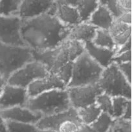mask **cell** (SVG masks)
I'll list each match as a JSON object with an SVG mask.
<instances>
[{
    "label": "cell",
    "mask_w": 132,
    "mask_h": 132,
    "mask_svg": "<svg viewBox=\"0 0 132 132\" xmlns=\"http://www.w3.org/2000/svg\"><path fill=\"white\" fill-rule=\"evenodd\" d=\"M77 132H95L89 125L82 124L80 126Z\"/></svg>",
    "instance_id": "cell-37"
},
{
    "label": "cell",
    "mask_w": 132,
    "mask_h": 132,
    "mask_svg": "<svg viewBox=\"0 0 132 132\" xmlns=\"http://www.w3.org/2000/svg\"><path fill=\"white\" fill-rule=\"evenodd\" d=\"M84 46L87 54L103 69L108 68L112 63V59L116 53L114 51L96 46L92 42L85 43Z\"/></svg>",
    "instance_id": "cell-15"
},
{
    "label": "cell",
    "mask_w": 132,
    "mask_h": 132,
    "mask_svg": "<svg viewBox=\"0 0 132 132\" xmlns=\"http://www.w3.org/2000/svg\"><path fill=\"white\" fill-rule=\"evenodd\" d=\"M114 123V119L108 114L101 113L96 120L89 125L95 132H108Z\"/></svg>",
    "instance_id": "cell-23"
},
{
    "label": "cell",
    "mask_w": 132,
    "mask_h": 132,
    "mask_svg": "<svg viewBox=\"0 0 132 132\" xmlns=\"http://www.w3.org/2000/svg\"><path fill=\"white\" fill-rule=\"evenodd\" d=\"M129 51H131V38L129 39L126 43H125L124 45H122L120 47H119L116 53H115V56L119 55V54L126 53V52Z\"/></svg>",
    "instance_id": "cell-33"
},
{
    "label": "cell",
    "mask_w": 132,
    "mask_h": 132,
    "mask_svg": "<svg viewBox=\"0 0 132 132\" xmlns=\"http://www.w3.org/2000/svg\"><path fill=\"white\" fill-rule=\"evenodd\" d=\"M69 5L75 7L78 11L81 22L86 23L89 21L92 14L97 9L99 5L96 0H64Z\"/></svg>",
    "instance_id": "cell-19"
},
{
    "label": "cell",
    "mask_w": 132,
    "mask_h": 132,
    "mask_svg": "<svg viewBox=\"0 0 132 132\" xmlns=\"http://www.w3.org/2000/svg\"><path fill=\"white\" fill-rule=\"evenodd\" d=\"M130 28H131V25L124 24L118 20H114L109 29V32L113 39L114 38L123 34Z\"/></svg>",
    "instance_id": "cell-29"
},
{
    "label": "cell",
    "mask_w": 132,
    "mask_h": 132,
    "mask_svg": "<svg viewBox=\"0 0 132 132\" xmlns=\"http://www.w3.org/2000/svg\"><path fill=\"white\" fill-rule=\"evenodd\" d=\"M131 100H128L122 96H117L112 98L113 104V117L115 119H121L124 114L128 102Z\"/></svg>",
    "instance_id": "cell-24"
},
{
    "label": "cell",
    "mask_w": 132,
    "mask_h": 132,
    "mask_svg": "<svg viewBox=\"0 0 132 132\" xmlns=\"http://www.w3.org/2000/svg\"><path fill=\"white\" fill-rule=\"evenodd\" d=\"M38 132H57L55 131L51 130V129H44V130H38Z\"/></svg>",
    "instance_id": "cell-40"
},
{
    "label": "cell",
    "mask_w": 132,
    "mask_h": 132,
    "mask_svg": "<svg viewBox=\"0 0 132 132\" xmlns=\"http://www.w3.org/2000/svg\"><path fill=\"white\" fill-rule=\"evenodd\" d=\"M71 107L78 110L93 104L98 95L103 93L97 84L66 88Z\"/></svg>",
    "instance_id": "cell-9"
},
{
    "label": "cell",
    "mask_w": 132,
    "mask_h": 132,
    "mask_svg": "<svg viewBox=\"0 0 132 132\" xmlns=\"http://www.w3.org/2000/svg\"><path fill=\"white\" fill-rule=\"evenodd\" d=\"M118 21L126 25H131V12H125L118 20Z\"/></svg>",
    "instance_id": "cell-36"
},
{
    "label": "cell",
    "mask_w": 132,
    "mask_h": 132,
    "mask_svg": "<svg viewBox=\"0 0 132 132\" xmlns=\"http://www.w3.org/2000/svg\"><path fill=\"white\" fill-rule=\"evenodd\" d=\"M84 51V44L67 39L53 50L42 53L32 51V53L34 60L41 62L49 74L56 75L67 87L71 78L73 63Z\"/></svg>",
    "instance_id": "cell-2"
},
{
    "label": "cell",
    "mask_w": 132,
    "mask_h": 132,
    "mask_svg": "<svg viewBox=\"0 0 132 132\" xmlns=\"http://www.w3.org/2000/svg\"><path fill=\"white\" fill-rule=\"evenodd\" d=\"M97 84L103 93L111 97L122 96L131 100V85L127 81L116 63L104 69Z\"/></svg>",
    "instance_id": "cell-6"
},
{
    "label": "cell",
    "mask_w": 132,
    "mask_h": 132,
    "mask_svg": "<svg viewBox=\"0 0 132 132\" xmlns=\"http://www.w3.org/2000/svg\"><path fill=\"white\" fill-rule=\"evenodd\" d=\"M77 114L82 124L91 125L97 119L102 113L96 103L84 108L77 110Z\"/></svg>",
    "instance_id": "cell-21"
},
{
    "label": "cell",
    "mask_w": 132,
    "mask_h": 132,
    "mask_svg": "<svg viewBox=\"0 0 132 132\" xmlns=\"http://www.w3.org/2000/svg\"><path fill=\"white\" fill-rule=\"evenodd\" d=\"M25 108L48 117L64 112L71 108L67 90L54 89L28 99Z\"/></svg>",
    "instance_id": "cell-3"
},
{
    "label": "cell",
    "mask_w": 132,
    "mask_h": 132,
    "mask_svg": "<svg viewBox=\"0 0 132 132\" xmlns=\"http://www.w3.org/2000/svg\"><path fill=\"white\" fill-rule=\"evenodd\" d=\"M32 60V50L28 47L12 46L0 43V75L6 81L14 73Z\"/></svg>",
    "instance_id": "cell-5"
},
{
    "label": "cell",
    "mask_w": 132,
    "mask_h": 132,
    "mask_svg": "<svg viewBox=\"0 0 132 132\" xmlns=\"http://www.w3.org/2000/svg\"><path fill=\"white\" fill-rule=\"evenodd\" d=\"M117 65L127 81L131 85V62L120 63Z\"/></svg>",
    "instance_id": "cell-31"
},
{
    "label": "cell",
    "mask_w": 132,
    "mask_h": 132,
    "mask_svg": "<svg viewBox=\"0 0 132 132\" xmlns=\"http://www.w3.org/2000/svg\"><path fill=\"white\" fill-rule=\"evenodd\" d=\"M120 7L126 12H131V0H118Z\"/></svg>",
    "instance_id": "cell-35"
},
{
    "label": "cell",
    "mask_w": 132,
    "mask_h": 132,
    "mask_svg": "<svg viewBox=\"0 0 132 132\" xmlns=\"http://www.w3.org/2000/svg\"><path fill=\"white\" fill-rule=\"evenodd\" d=\"M49 75V72L41 62L32 60L14 73L7 80V84L27 89L32 82L44 78Z\"/></svg>",
    "instance_id": "cell-7"
},
{
    "label": "cell",
    "mask_w": 132,
    "mask_h": 132,
    "mask_svg": "<svg viewBox=\"0 0 132 132\" xmlns=\"http://www.w3.org/2000/svg\"><path fill=\"white\" fill-rule=\"evenodd\" d=\"M72 27L61 22L56 16L44 14L22 21L21 35L28 47L42 53L53 50L68 39Z\"/></svg>",
    "instance_id": "cell-1"
},
{
    "label": "cell",
    "mask_w": 132,
    "mask_h": 132,
    "mask_svg": "<svg viewBox=\"0 0 132 132\" xmlns=\"http://www.w3.org/2000/svg\"><path fill=\"white\" fill-rule=\"evenodd\" d=\"M108 132H111V129H110V131H108Z\"/></svg>",
    "instance_id": "cell-41"
},
{
    "label": "cell",
    "mask_w": 132,
    "mask_h": 132,
    "mask_svg": "<svg viewBox=\"0 0 132 132\" xmlns=\"http://www.w3.org/2000/svg\"><path fill=\"white\" fill-rule=\"evenodd\" d=\"M7 132H38L35 125L26 123L5 120Z\"/></svg>",
    "instance_id": "cell-25"
},
{
    "label": "cell",
    "mask_w": 132,
    "mask_h": 132,
    "mask_svg": "<svg viewBox=\"0 0 132 132\" xmlns=\"http://www.w3.org/2000/svg\"><path fill=\"white\" fill-rule=\"evenodd\" d=\"M0 117L5 120L26 123L36 125L42 118V115L38 113L30 111L25 107H16L0 111Z\"/></svg>",
    "instance_id": "cell-13"
},
{
    "label": "cell",
    "mask_w": 132,
    "mask_h": 132,
    "mask_svg": "<svg viewBox=\"0 0 132 132\" xmlns=\"http://www.w3.org/2000/svg\"><path fill=\"white\" fill-rule=\"evenodd\" d=\"M54 2L53 0H21L18 17L21 21H25L48 13Z\"/></svg>",
    "instance_id": "cell-11"
},
{
    "label": "cell",
    "mask_w": 132,
    "mask_h": 132,
    "mask_svg": "<svg viewBox=\"0 0 132 132\" xmlns=\"http://www.w3.org/2000/svg\"><path fill=\"white\" fill-rule=\"evenodd\" d=\"M99 3L105 6L113 18L114 20H118L125 11L120 7L118 0H102L98 1Z\"/></svg>",
    "instance_id": "cell-27"
},
{
    "label": "cell",
    "mask_w": 132,
    "mask_h": 132,
    "mask_svg": "<svg viewBox=\"0 0 132 132\" xmlns=\"http://www.w3.org/2000/svg\"><path fill=\"white\" fill-rule=\"evenodd\" d=\"M114 19L105 6L99 3L97 9L92 14L87 21L97 29L109 30Z\"/></svg>",
    "instance_id": "cell-18"
},
{
    "label": "cell",
    "mask_w": 132,
    "mask_h": 132,
    "mask_svg": "<svg viewBox=\"0 0 132 132\" xmlns=\"http://www.w3.org/2000/svg\"><path fill=\"white\" fill-rule=\"evenodd\" d=\"M6 84H7V81L0 75V95L2 94L3 88H4Z\"/></svg>",
    "instance_id": "cell-39"
},
{
    "label": "cell",
    "mask_w": 132,
    "mask_h": 132,
    "mask_svg": "<svg viewBox=\"0 0 132 132\" xmlns=\"http://www.w3.org/2000/svg\"><path fill=\"white\" fill-rule=\"evenodd\" d=\"M112 62L116 64L131 62V51L115 56L112 59Z\"/></svg>",
    "instance_id": "cell-32"
},
{
    "label": "cell",
    "mask_w": 132,
    "mask_h": 132,
    "mask_svg": "<svg viewBox=\"0 0 132 132\" xmlns=\"http://www.w3.org/2000/svg\"><path fill=\"white\" fill-rule=\"evenodd\" d=\"M0 132H7L6 122L0 117Z\"/></svg>",
    "instance_id": "cell-38"
},
{
    "label": "cell",
    "mask_w": 132,
    "mask_h": 132,
    "mask_svg": "<svg viewBox=\"0 0 132 132\" xmlns=\"http://www.w3.org/2000/svg\"><path fill=\"white\" fill-rule=\"evenodd\" d=\"M131 101H130L128 102V105L126 108V110L122 117H121V119L128 120V121H131Z\"/></svg>",
    "instance_id": "cell-34"
},
{
    "label": "cell",
    "mask_w": 132,
    "mask_h": 132,
    "mask_svg": "<svg viewBox=\"0 0 132 132\" xmlns=\"http://www.w3.org/2000/svg\"><path fill=\"white\" fill-rule=\"evenodd\" d=\"M81 124L80 120H66L59 126L57 132H77Z\"/></svg>",
    "instance_id": "cell-28"
},
{
    "label": "cell",
    "mask_w": 132,
    "mask_h": 132,
    "mask_svg": "<svg viewBox=\"0 0 132 132\" xmlns=\"http://www.w3.org/2000/svg\"><path fill=\"white\" fill-rule=\"evenodd\" d=\"M28 99L27 89L7 84L0 95V111L16 106L25 107Z\"/></svg>",
    "instance_id": "cell-10"
},
{
    "label": "cell",
    "mask_w": 132,
    "mask_h": 132,
    "mask_svg": "<svg viewBox=\"0 0 132 132\" xmlns=\"http://www.w3.org/2000/svg\"><path fill=\"white\" fill-rule=\"evenodd\" d=\"M111 132H131V121L119 119L114 120Z\"/></svg>",
    "instance_id": "cell-30"
},
{
    "label": "cell",
    "mask_w": 132,
    "mask_h": 132,
    "mask_svg": "<svg viewBox=\"0 0 132 132\" xmlns=\"http://www.w3.org/2000/svg\"><path fill=\"white\" fill-rule=\"evenodd\" d=\"M21 0H0V16L3 17L18 16Z\"/></svg>",
    "instance_id": "cell-22"
},
{
    "label": "cell",
    "mask_w": 132,
    "mask_h": 132,
    "mask_svg": "<svg viewBox=\"0 0 132 132\" xmlns=\"http://www.w3.org/2000/svg\"><path fill=\"white\" fill-rule=\"evenodd\" d=\"M97 29L96 27L87 22L81 23L72 28L68 39L76 40L84 44L87 42H92Z\"/></svg>",
    "instance_id": "cell-17"
},
{
    "label": "cell",
    "mask_w": 132,
    "mask_h": 132,
    "mask_svg": "<svg viewBox=\"0 0 132 132\" xmlns=\"http://www.w3.org/2000/svg\"><path fill=\"white\" fill-rule=\"evenodd\" d=\"M103 70L84 51L73 63L71 78L66 88L97 84Z\"/></svg>",
    "instance_id": "cell-4"
},
{
    "label": "cell",
    "mask_w": 132,
    "mask_h": 132,
    "mask_svg": "<svg viewBox=\"0 0 132 132\" xmlns=\"http://www.w3.org/2000/svg\"><path fill=\"white\" fill-rule=\"evenodd\" d=\"M65 89V85L56 75L49 74L44 78L32 82L27 88V93L29 98H30L47 91Z\"/></svg>",
    "instance_id": "cell-12"
},
{
    "label": "cell",
    "mask_w": 132,
    "mask_h": 132,
    "mask_svg": "<svg viewBox=\"0 0 132 132\" xmlns=\"http://www.w3.org/2000/svg\"><path fill=\"white\" fill-rule=\"evenodd\" d=\"M57 3L56 16L65 25L73 27L81 23V20L77 9L69 5L63 0L56 1Z\"/></svg>",
    "instance_id": "cell-16"
},
{
    "label": "cell",
    "mask_w": 132,
    "mask_h": 132,
    "mask_svg": "<svg viewBox=\"0 0 132 132\" xmlns=\"http://www.w3.org/2000/svg\"><path fill=\"white\" fill-rule=\"evenodd\" d=\"M98 107L100 108L102 113L108 114L113 117V104L112 97L108 95L107 94L102 93L96 97V102Z\"/></svg>",
    "instance_id": "cell-26"
},
{
    "label": "cell",
    "mask_w": 132,
    "mask_h": 132,
    "mask_svg": "<svg viewBox=\"0 0 132 132\" xmlns=\"http://www.w3.org/2000/svg\"><path fill=\"white\" fill-rule=\"evenodd\" d=\"M92 43L99 47L108 49L115 52L117 51V48L113 40V38L108 30L98 29Z\"/></svg>",
    "instance_id": "cell-20"
},
{
    "label": "cell",
    "mask_w": 132,
    "mask_h": 132,
    "mask_svg": "<svg viewBox=\"0 0 132 132\" xmlns=\"http://www.w3.org/2000/svg\"><path fill=\"white\" fill-rule=\"evenodd\" d=\"M80 120L78 118L77 111L75 109L71 107L67 111L60 113L56 115H51L48 117H43L35 125L39 130L51 129L57 131L59 126L66 120Z\"/></svg>",
    "instance_id": "cell-14"
},
{
    "label": "cell",
    "mask_w": 132,
    "mask_h": 132,
    "mask_svg": "<svg viewBox=\"0 0 132 132\" xmlns=\"http://www.w3.org/2000/svg\"><path fill=\"white\" fill-rule=\"evenodd\" d=\"M22 21L18 16H0V43L7 45L27 47L21 35Z\"/></svg>",
    "instance_id": "cell-8"
}]
</instances>
